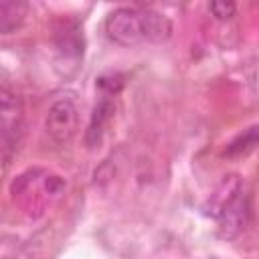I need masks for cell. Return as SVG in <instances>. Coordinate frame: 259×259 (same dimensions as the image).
Here are the masks:
<instances>
[{
  "instance_id": "3",
  "label": "cell",
  "mask_w": 259,
  "mask_h": 259,
  "mask_svg": "<svg viewBox=\"0 0 259 259\" xmlns=\"http://www.w3.org/2000/svg\"><path fill=\"white\" fill-rule=\"evenodd\" d=\"M0 130H2V160L4 166L10 164L14 152L20 146L22 140V127H24V109L20 97L10 91L8 87H2L0 93Z\"/></svg>"
},
{
  "instance_id": "7",
  "label": "cell",
  "mask_w": 259,
  "mask_h": 259,
  "mask_svg": "<svg viewBox=\"0 0 259 259\" xmlns=\"http://www.w3.org/2000/svg\"><path fill=\"white\" fill-rule=\"evenodd\" d=\"M26 14L24 0H0V30L4 34H10L16 30Z\"/></svg>"
},
{
  "instance_id": "6",
  "label": "cell",
  "mask_w": 259,
  "mask_h": 259,
  "mask_svg": "<svg viewBox=\"0 0 259 259\" xmlns=\"http://www.w3.org/2000/svg\"><path fill=\"white\" fill-rule=\"evenodd\" d=\"M113 111H115V107H113L111 97H101L95 103V107L91 111V117H89V125L85 130V144L89 148H97L101 144V140L105 136V130H107V125L113 117Z\"/></svg>"
},
{
  "instance_id": "4",
  "label": "cell",
  "mask_w": 259,
  "mask_h": 259,
  "mask_svg": "<svg viewBox=\"0 0 259 259\" xmlns=\"http://www.w3.org/2000/svg\"><path fill=\"white\" fill-rule=\"evenodd\" d=\"M217 225H219V237L221 239H237L249 225L251 219V198L243 184L237 188V192L221 206L217 212Z\"/></svg>"
},
{
  "instance_id": "8",
  "label": "cell",
  "mask_w": 259,
  "mask_h": 259,
  "mask_svg": "<svg viewBox=\"0 0 259 259\" xmlns=\"http://www.w3.org/2000/svg\"><path fill=\"white\" fill-rule=\"evenodd\" d=\"M259 144V125H251L247 127L245 132H241L239 136H235L227 150H225V156L227 158H237V156H245L249 154L251 150H255V146Z\"/></svg>"
},
{
  "instance_id": "11",
  "label": "cell",
  "mask_w": 259,
  "mask_h": 259,
  "mask_svg": "<svg viewBox=\"0 0 259 259\" xmlns=\"http://www.w3.org/2000/svg\"><path fill=\"white\" fill-rule=\"evenodd\" d=\"M208 8L217 20H229L237 12V0H208Z\"/></svg>"
},
{
  "instance_id": "5",
  "label": "cell",
  "mask_w": 259,
  "mask_h": 259,
  "mask_svg": "<svg viewBox=\"0 0 259 259\" xmlns=\"http://www.w3.org/2000/svg\"><path fill=\"white\" fill-rule=\"evenodd\" d=\"M45 127H47V134L55 142H59V144L69 142L79 130V109H77L75 101L69 97L57 99L47 111Z\"/></svg>"
},
{
  "instance_id": "2",
  "label": "cell",
  "mask_w": 259,
  "mask_h": 259,
  "mask_svg": "<svg viewBox=\"0 0 259 259\" xmlns=\"http://www.w3.org/2000/svg\"><path fill=\"white\" fill-rule=\"evenodd\" d=\"M63 186L65 184L59 176L34 168V170L22 172L10 184V194H12V200L20 208H24V212L38 214L42 212V208L53 196H59Z\"/></svg>"
},
{
  "instance_id": "10",
  "label": "cell",
  "mask_w": 259,
  "mask_h": 259,
  "mask_svg": "<svg viewBox=\"0 0 259 259\" xmlns=\"http://www.w3.org/2000/svg\"><path fill=\"white\" fill-rule=\"evenodd\" d=\"M123 83H125V77L121 73H103L101 77H97L95 85L97 89L103 93V97H113L117 95L121 89H123Z\"/></svg>"
},
{
  "instance_id": "12",
  "label": "cell",
  "mask_w": 259,
  "mask_h": 259,
  "mask_svg": "<svg viewBox=\"0 0 259 259\" xmlns=\"http://www.w3.org/2000/svg\"><path fill=\"white\" fill-rule=\"evenodd\" d=\"M136 4H148V2H152V0H134Z\"/></svg>"
},
{
  "instance_id": "9",
  "label": "cell",
  "mask_w": 259,
  "mask_h": 259,
  "mask_svg": "<svg viewBox=\"0 0 259 259\" xmlns=\"http://www.w3.org/2000/svg\"><path fill=\"white\" fill-rule=\"evenodd\" d=\"M57 47L65 57L79 59L83 55V34L79 32V28H65L57 38Z\"/></svg>"
},
{
  "instance_id": "1",
  "label": "cell",
  "mask_w": 259,
  "mask_h": 259,
  "mask_svg": "<svg viewBox=\"0 0 259 259\" xmlns=\"http://www.w3.org/2000/svg\"><path fill=\"white\" fill-rule=\"evenodd\" d=\"M105 34L119 47L164 42L172 34V22L148 8H117L105 18Z\"/></svg>"
}]
</instances>
